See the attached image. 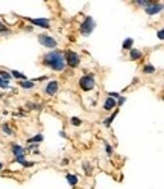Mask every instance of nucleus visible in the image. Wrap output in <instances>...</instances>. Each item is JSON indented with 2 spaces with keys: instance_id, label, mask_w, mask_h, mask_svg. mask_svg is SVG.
<instances>
[{
  "instance_id": "32",
  "label": "nucleus",
  "mask_w": 164,
  "mask_h": 189,
  "mask_svg": "<svg viewBox=\"0 0 164 189\" xmlns=\"http://www.w3.org/2000/svg\"><path fill=\"white\" fill-rule=\"evenodd\" d=\"M0 98H2V93H0Z\"/></svg>"
},
{
  "instance_id": "25",
  "label": "nucleus",
  "mask_w": 164,
  "mask_h": 189,
  "mask_svg": "<svg viewBox=\"0 0 164 189\" xmlns=\"http://www.w3.org/2000/svg\"><path fill=\"white\" fill-rule=\"evenodd\" d=\"M82 168L85 169V174H88V175L91 174V165H90V163H87V162H85V163L82 165Z\"/></svg>"
},
{
  "instance_id": "27",
  "label": "nucleus",
  "mask_w": 164,
  "mask_h": 189,
  "mask_svg": "<svg viewBox=\"0 0 164 189\" xmlns=\"http://www.w3.org/2000/svg\"><path fill=\"white\" fill-rule=\"evenodd\" d=\"M125 102H126V98H125V96H120V98H119V101H117V105H119V107H122Z\"/></svg>"
},
{
  "instance_id": "5",
  "label": "nucleus",
  "mask_w": 164,
  "mask_h": 189,
  "mask_svg": "<svg viewBox=\"0 0 164 189\" xmlns=\"http://www.w3.org/2000/svg\"><path fill=\"white\" fill-rule=\"evenodd\" d=\"M38 43L47 49H55L58 46V41L53 38V37H50V35H46V34H40L38 35Z\"/></svg>"
},
{
  "instance_id": "19",
  "label": "nucleus",
  "mask_w": 164,
  "mask_h": 189,
  "mask_svg": "<svg viewBox=\"0 0 164 189\" xmlns=\"http://www.w3.org/2000/svg\"><path fill=\"white\" fill-rule=\"evenodd\" d=\"M143 72L147 73V75H150V73L157 72V70H155V67H154L152 64H144V66H143Z\"/></svg>"
},
{
  "instance_id": "18",
  "label": "nucleus",
  "mask_w": 164,
  "mask_h": 189,
  "mask_svg": "<svg viewBox=\"0 0 164 189\" xmlns=\"http://www.w3.org/2000/svg\"><path fill=\"white\" fill-rule=\"evenodd\" d=\"M11 76H14V78L20 79V81H24V79H26L24 73H21V72H18V70H11Z\"/></svg>"
},
{
  "instance_id": "7",
  "label": "nucleus",
  "mask_w": 164,
  "mask_h": 189,
  "mask_svg": "<svg viewBox=\"0 0 164 189\" xmlns=\"http://www.w3.org/2000/svg\"><path fill=\"white\" fill-rule=\"evenodd\" d=\"M58 90H59V83H58L56 79L49 81V83L44 86V93L49 94V96H53V94H56Z\"/></svg>"
},
{
  "instance_id": "26",
  "label": "nucleus",
  "mask_w": 164,
  "mask_h": 189,
  "mask_svg": "<svg viewBox=\"0 0 164 189\" xmlns=\"http://www.w3.org/2000/svg\"><path fill=\"white\" fill-rule=\"evenodd\" d=\"M108 98H112V99H116V98H120V93H114V92H108Z\"/></svg>"
},
{
  "instance_id": "17",
  "label": "nucleus",
  "mask_w": 164,
  "mask_h": 189,
  "mask_svg": "<svg viewBox=\"0 0 164 189\" xmlns=\"http://www.w3.org/2000/svg\"><path fill=\"white\" fill-rule=\"evenodd\" d=\"M2 131H3L5 134H8V136H12V134H14V128L9 127V124H3V125H2Z\"/></svg>"
},
{
  "instance_id": "11",
  "label": "nucleus",
  "mask_w": 164,
  "mask_h": 189,
  "mask_svg": "<svg viewBox=\"0 0 164 189\" xmlns=\"http://www.w3.org/2000/svg\"><path fill=\"white\" fill-rule=\"evenodd\" d=\"M129 57H131V60H134V61L141 60L143 52H141V50H138V49H135V47H132V49L129 50Z\"/></svg>"
},
{
  "instance_id": "9",
  "label": "nucleus",
  "mask_w": 164,
  "mask_h": 189,
  "mask_svg": "<svg viewBox=\"0 0 164 189\" xmlns=\"http://www.w3.org/2000/svg\"><path fill=\"white\" fill-rule=\"evenodd\" d=\"M29 21L34 26H40V28H46V29L50 28V20H47V18H31Z\"/></svg>"
},
{
  "instance_id": "1",
  "label": "nucleus",
  "mask_w": 164,
  "mask_h": 189,
  "mask_svg": "<svg viewBox=\"0 0 164 189\" xmlns=\"http://www.w3.org/2000/svg\"><path fill=\"white\" fill-rule=\"evenodd\" d=\"M43 64L50 67L52 70L55 72H62L66 69V58H64V53L61 50H52L46 53L43 57Z\"/></svg>"
},
{
  "instance_id": "2",
  "label": "nucleus",
  "mask_w": 164,
  "mask_h": 189,
  "mask_svg": "<svg viewBox=\"0 0 164 189\" xmlns=\"http://www.w3.org/2000/svg\"><path fill=\"white\" fill-rule=\"evenodd\" d=\"M94 29H96V20H94L93 17H90V16L85 17L84 21H82L81 26H79V32H81V35H84V37L91 35Z\"/></svg>"
},
{
  "instance_id": "28",
  "label": "nucleus",
  "mask_w": 164,
  "mask_h": 189,
  "mask_svg": "<svg viewBox=\"0 0 164 189\" xmlns=\"http://www.w3.org/2000/svg\"><path fill=\"white\" fill-rule=\"evenodd\" d=\"M23 166H24V168H31V166H34V162H24Z\"/></svg>"
},
{
  "instance_id": "8",
  "label": "nucleus",
  "mask_w": 164,
  "mask_h": 189,
  "mask_svg": "<svg viewBox=\"0 0 164 189\" xmlns=\"http://www.w3.org/2000/svg\"><path fill=\"white\" fill-rule=\"evenodd\" d=\"M11 151H12V154H14L15 159L17 157H26V151H24V148L21 145H18V143H12Z\"/></svg>"
},
{
  "instance_id": "13",
  "label": "nucleus",
  "mask_w": 164,
  "mask_h": 189,
  "mask_svg": "<svg viewBox=\"0 0 164 189\" xmlns=\"http://www.w3.org/2000/svg\"><path fill=\"white\" fill-rule=\"evenodd\" d=\"M117 114H119V110H114V111L111 113V116H109V117H106V119L104 120V125H105V127H111L112 120L116 119V116H117Z\"/></svg>"
},
{
  "instance_id": "10",
  "label": "nucleus",
  "mask_w": 164,
  "mask_h": 189,
  "mask_svg": "<svg viewBox=\"0 0 164 189\" xmlns=\"http://www.w3.org/2000/svg\"><path fill=\"white\" fill-rule=\"evenodd\" d=\"M116 105H117V101H116V99H112V98H106V99H105V102H104V110L111 111Z\"/></svg>"
},
{
  "instance_id": "23",
  "label": "nucleus",
  "mask_w": 164,
  "mask_h": 189,
  "mask_svg": "<svg viewBox=\"0 0 164 189\" xmlns=\"http://www.w3.org/2000/svg\"><path fill=\"white\" fill-rule=\"evenodd\" d=\"M0 78L5 79V81H9L11 79V73H8L6 70H0Z\"/></svg>"
},
{
  "instance_id": "15",
  "label": "nucleus",
  "mask_w": 164,
  "mask_h": 189,
  "mask_svg": "<svg viewBox=\"0 0 164 189\" xmlns=\"http://www.w3.org/2000/svg\"><path fill=\"white\" fill-rule=\"evenodd\" d=\"M43 139H44V137H43V134H36V136L28 139V143H41Z\"/></svg>"
},
{
  "instance_id": "31",
  "label": "nucleus",
  "mask_w": 164,
  "mask_h": 189,
  "mask_svg": "<svg viewBox=\"0 0 164 189\" xmlns=\"http://www.w3.org/2000/svg\"><path fill=\"white\" fill-rule=\"evenodd\" d=\"M0 169H3V163H2V162H0Z\"/></svg>"
},
{
  "instance_id": "21",
  "label": "nucleus",
  "mask_w": 164,
  "mask_h": 189,
  "mask_svg": "<svg viewBox=\"0 0 164 189\" xmlns=\"http://www.w3.org/2000/svg\"><path fill=\"white\" fill-rule=\"evenodd\" d=\"M149 2H150V0H135V2H134V5H137V6H143V8H146V6L149 5Z\"/></svg>"
},
{
  "instance_id": "30",
  "label": "nucleus",
  "mask_w": 164,
  "mask_h": 189,
  "mask_svg": "<svg viewBox=\"0 0 164 189\" xmlns=\"http://www.w3.org/2000/svg\"><path fill=\"white\" fill-rule=\"evenodd\" d=\"M158 38H160V40H163V38H164V31H163V29H160V31H158Z\"/></svg>"
},
{
  "instance_id": "22",
  "label": "nucleus",
  "mask_w": 164,
  "mask_h": 189,
  "mask_svg": "<svg viewBox=\"0 0 164 189\" xmlns=\"http://www.w3.org/2000/svg\"><path fill=\"white\" fill-rule=\"evenodd\" d=\"M70 122H71V125H74V127H79V125L82 124V120H81L79 117H76V116H73V117L70 119Z\"/></svg>"
},
{
  "instance_id": "24",
  "label": "nucleus",
  "mask_w": 164,
  "mask_h": 189,
  "mask_svg": "<svg viewBox=\"0 0 164 189\" xmlns=\"http://www.w3.org/2000/svg\"><path fill=\"white\" fill-rule=\"evenodd\" d=\"M0 89H5V90H8V89H9V81H5V79H2V78H0Z\"/></svg>"
},
{
  "instance_id": "12",
  "label": "nucleus",
  "mask_w": 164,
  "mask_h": 189,
  "mask_svg": "<svg viewBox=\"0 0 164 189\" xmlns=\"http://www.w3.org/2000/svg\"><path fill=\"white\" fill-rule=\"evenodd\" d=\"M20 87L24 89V90H31V89L35 87V81H28V79L20 81Z\"/></svg>"
},
{
  "instance_id": "3",
  "label": "nucleus",
  "mask_w": 164,
  "mask_h": 189,
  "mask_svg": "<svg viewBox=\"0 0 164 189\" xmlns=\"http://www.w3.org/2000/svg\"><path fill=\"white\" fill-rule=\"evenodd\" d=\"M96 86V79H94V75H84L81 79H79V87L84 90V92H90L93 90Z\"/></svg>"
},
{
  "instance_id": "20",
  "label": "nucleus",
  "mask_w": 164,
  "mask_h": 189,
  "mask_svg": "<svg viewBox=\"0 0 164 189\" xmlns=\"http://www.w3.org/2000/svg\"><path fill=\"white\" fill-rule=\"evenodd\" d=\"M9 34H11V29H8L5 23L0 20V35H9Z\"/></svg>"
},
{
  "instance_id": "14",
  "label": "nucleus",
  "mask_w": 164,
  "mask_h": 189,
  "mask_svg": "<svg viewBox=\"0 0 164 189\" xmlns=\"http://www.w3.org/2000/svg\"><path fill=\"white\" fill-rule=\"evenodd\" d=\"M66 179H67V182H69L70 186H76V185H78V175H74V174H67Z\"/></svg>"
},
{
  "instance_id": "16",
  "label": "nucleus",
  "mask_w": 164,
  "mask_h": 189,
  "mask_svg": "<svg viewBox=\"0 0 164 189\" xmlns=\"http://www.w3.org/2000/svg\"><path fill=\"white\" fill-rule=\"evenodd\" d=\"M132 46H134V40L132 38H126L125 41H123V49L125 50H131Z\"/></svg>"
},
{
  "instance_id": "6",
  "label": "nucleus",
  "mask_w": 164,
  "mask_h": 189,
  "mask_svg": "<svg viewBox=\"0 0 164 189\" xmlns=\"http://www.w3.org/2000/svg\"><path fill=\"white\" fill-rule=\"evenodd\" d=\"M163 11V2H149V5L144 8V12L147 16H157Z\"/></svg>"
},
{
  "instance_id": "4",
  "label": "nucleus",
  "mask_w": 164,
  "mask_h": 189,
  "mask_svg": "<svg viewBox=\"0 0 164 189\" xmlns=\"http://www.w3.org/2000/svg\"><path fill=\"white\" fill-rule=\"evenodd\" d=\"M64 58H66V66H70V67H73V69L81 64V57L73 50H67L64 53Z\"/></svg>"
},
{
  "instance_id": "29",
  "label": "nucleus",
  "mask_w": 164,
  "mask_h": 189,
  "mask_svg": "<svg viewBox=\"0 0 164 189\" xmlns=\"http://www.w3.org/2000/svg\"><path fill=\"white\" fill-rule=\"evenodd\" d=\"M105 151H106V153H108V156H109V154H111V153H112V148H111V146H109V145H108V143H106V145H105Z\"/></svg>"
}]
</instances>
